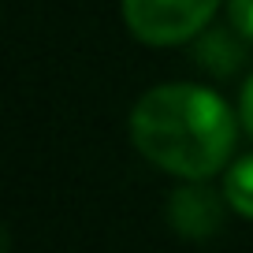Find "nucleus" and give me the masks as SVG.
Segmentation results:
<instances>
[{"instance_id":"nucleus-3","label":"nucleus","mask_w":253,"mask_h":253,"mask_svg":"<svg viewBox=\"0 0 253 253\" xmlns=\"http://www.w3.org/2000/svg\"><path fill=\"white\" fill-rule=\"evenodd\" d=\"M168 220L186 238H209V235H216V231L223 227V205L209 190L186 186V190H179V194H171V201H168Z\"/></svg>"},{"instance_id":"nucleus-4","label":"nucleus","mask_w":253,"mask_h":253,"mask_svg":"<svg viewBox=\"0 0 253 253\" xmlns=\"http://www.w3.org/2000/svg\"><path fill=\"white\" fill-rule=\"evenodd\" d=\"M223 194H227V205L235 209V212H242L246 220H253V157H242L227 171Z\"/></svg>"},{"instance_id":"nucleus-1","label":"nucleus","mask_w":253,"mask_h":253,"mask_svg":"<svg viewBox=\"0 0 253 253\" xmlns=\"http://www.w3.org/2000/svg\"><path fill=\"white\" fill-rule=\"evenodd\" d=\"M130 138L149 164L179 179H209L231 160L235 112L212 89L171 82L134 104Z\"/></svg>"},{"instance_id":"nucleus-2","label":"nucleus","mask_w":253,"mask_h":253,"mask_svg":"<svg viewBox=\"0 0 253 253\" xmlns=\"http://www.w3.org/2000/svg\"><path fill=\"white\" fill-rule=\"evenodd\" d=\"M220 0H123V19L145 45H179L201 34Z\"/></svg>"},{"instance_id":"nucleus-5","label":"nucleus","mask_w":253,"mask_h":253,"mask_svg":"<svg viewBox=\"0 0 253 253\" xmlns=\"http://www.w3.org/2000/svg\"><path fill=\"white\" fill-rule=\"evenodd\" d=\"M227 15H231V26L246 41H253V0H227Z\"/></svg>"},{"instance_id":"nucleus-6","label":"nucleus","mask_w":253,"mask_h":253,"mask_svg":"<svg viewBox=\"0 0 253 253\" xmlns=\"http://www.w3.org/2000/svg\"><path fill=\"white\" fill-rule=\"evenodd\" d=\"M238 119H242L246 134L253 138V75L246 79V86H242V97H238Z\"/></svg>"}]
</instances>
